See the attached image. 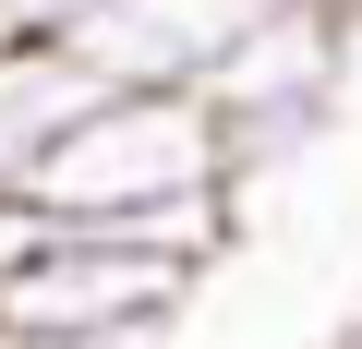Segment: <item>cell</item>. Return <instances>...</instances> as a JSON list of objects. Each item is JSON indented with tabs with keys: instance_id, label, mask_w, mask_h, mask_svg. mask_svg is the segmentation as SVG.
<instances>
[{
	"instance_id": "ba28073f",
	"label": "cell",
	"mask_w": 362,
	"mask_h": 349,
	"mask_svg": "<svg viewBox=\"0 0 362 349\" xmlns=\"http://www.w3.org/2000/svg\"><path fill=\"white\" fill-rule=\"evenodd\" d=\"M49 349H157V337H49Z\"/></svg>"
},
{
	"instance_id": "8992f818",
	"label": "cell",
	"mask_w": 362,
	"mask_h": 349,
	"mask_svg": "<svg viewBox=\"0 0 362 349\" xmlns=\"http://www.w3.org/2000/svg\"><path fill=\"white\" fill-rule=\"evenodd\" d=\"M97 13V0H0V25H13V37H73Z\"/></svg>"
},
{
	"instance_id": "30bf717a",
	"label": "cell",
	"mask_w": 362,
	"mask_h": 349,
	"mask_svg": "<svg viewBox=\"0 0 362 349\" xmlns=\"http://www.w3.org/2000/svg\"><path fill=\"white\" fill-rule=\"evenodd\" d=\"M326 349H362V325H350V337H326Z\"/></svg>"
},
{
	"instance_id": "277c9868",
	"label": "cell",
	"mask_w": 362,
	"mask_h": 349,
	"mask_svg": "<svg viewBox=\"0 0 362 349\" xmlns=\"http://www.w3.org/2000/svg\"><path fill=\"white\" fill-rule=\"evenodd\" d=\"M242 25H254V0H97L73 25V49H85L97 85H181V97H206L218 61L242 49Z\"/></svg>"
},
{
	"instance_id": "52a82bcc",
	"label": "cell",
	"mask_w": 362,
	"mask_h": 349,
	"mask_svg": "<svg viewBox=\"0 0 362 349\" xmlns=\"http://www.w3.org/2000/svg\"><path fill=\"white\" fill-rule=\"evenodd\" d=\"M266 13H350L362 25V0H266Z\"/></svg>"
},
{
	"instance_id": "7a4b0ae2",
	"label": "cell",
	"mask_w": 362,
	"mask_h": 349,
	"mask_svg": "<svg viewBox=\"0 0 362 349\" xmlns=\"http://www.w3.org/2000/svg\"><path fill=\"white\" fill-rule=\"evenodd\" d=\"M218 253L169 229H109V217H37V241L0 277V325L13 337H169L181 301L206 289Z\"/></svg>"
},
{
	"instance_id": "5b68a950",
	"label": "cell",
	"mask_w": 362,
	"mask_h": 349,
	"mask_svg": "<svg viewBox=\"0 0 362 349\" xmlns=\"http://www.w3.org/2000/svg\"><path fill=\"white\" fill-rule=\"evenodd\" d=\"M97 97H109V85L85 73L73 37H0V193H13L25 169L97 109Z\"/></svg>"
},
{
	"instance_id": "6da1fadb",
	"label": "cell",
	"mask_w": 362,
	"mask_h": 349,
	"mask_svg": "<svg viewBox=\"0 0 362 349\" xmlns=\"http://www.w3.org/2000/svg\"><path fill=\"white\" fill-rule=\"evenodd\" d=\"M37 217H109V229H169L194 253H230V145H218V109L181 97V85H109L25 181H13Z\"/></svg>"
},
{
	"instance_id": "3957f363",
	"label": "cell",
	"mask_w": 362,
	"mask_h": 349,
	"mask_svg": "<svg viewBox=\"0 0 362 349\" xmlns=\"http://www.w3.org/2000/svg\"><path fill=\"white\" fill-rule=\"evenodd\" d=\"M350 73H362V25L350 13H266L254 0L242 49L206 85L218 145H230V181H290V169H314L326 133L350 121Z\"/></svg>"
},
{
	"instance_id": "9c48e42d",
	"label": "cell",
	"mask_w": 362,
	"mask_h": 349,
	"mask_svg": "<svg viewBox=\"0 0 362 349\" xmlns=\"http://www.w3.org/2000/svg\"><path fill=\"white\" fill-rule=\"evenodd\" d=\"M0 349H37V337H13V325H0Z\"/></svg>"
}]
</instances>
